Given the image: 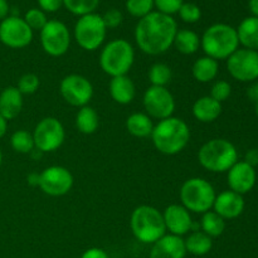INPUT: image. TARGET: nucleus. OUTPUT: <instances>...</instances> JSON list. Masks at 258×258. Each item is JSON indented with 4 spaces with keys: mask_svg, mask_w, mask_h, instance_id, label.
<instances>
[{
    "mask_svg": "<svg viewBox=\"0 0 258 258\" xmlns=\"http://www.w3.org/2000/svg\"><path fill=\"white\" fill-rule=\"evenodd\" d=\"M176 32L178 24L171 15L151 12L139 19L134 35L141 52L149 55H160L170 49Z\"/></svg>",
    "mask_w": 258,
    "mask_h": 258,
    "instance_id": "1",
    "label": "nucleus"
},
{
    "mask_svg": "<svg viewBox=\"0 0 258 258\" xmlns=\"http://www.w3.org/2000/svg\"><path fill=\"white\" fill-rule=\"evenodd\" d=\"M151 141L159 153L164 155H176L181 153L190 141V128L188 123L179 117L161 120L154 126Z\"/></svg>",
    "mask_w": 258,
    "mask_h": 258,
    "instance_id": "2",
    "label": "nucleus"
},
{
    "mask_svg": "<svg viewBox=\"0 0 258 258\" xmlns=\"http://www.w3.org/2000/svg\"><path fill=\"white\" fill-rule=\"evenodd\" d=\"M201 48L204 54L213 59H227L239 48L236 28L224 23L211 25L202 35Z\"/></svg>",
    "mask_w": 258,
    "mask_h": 258,
    "instance_id": "3",
    "label": "nucleus"
},
{
    "mask_svg": "<svg viewBox=\"0 0 258 258\" xmlns=\"http://www.w3.org/2000/svg\"><path fill=\"white\" fill-rule=\"evenodd\" d=\"M198 161L211 173H227L238 161V151L227 139H212L199 149Z\"/></svg>",
    "mask_w": 258,
    "mask_h": 258,
    "instance_id": "4",
    "label": "nucleus"
},
{
    "mask_svg": "<svg viewBox=\"0 0 258 258\" xmlns=\"http://www.w3.org/2000/svg\"><path fill=\"white\" fill-rule=\"evenodd\" d=\"M130 227L139 242L145 244L155 243L166 234L163 213L153 206L136 207L131 213Z\"/></svg>",
    "mask_w": 258,
    "mask_h": 258,
    "instance_id": "5",
    "label": "nucleus"
},
{
    "mask_svg": "<svg viewBox=\"0 0 258 258\" xmlns=\"http://www.w3.org/2000/svg\"><path fill=\"white\" fill-rule=\"evenodd\" d=\"M135 62V49L128 40L118 38L110 40L100 53V67L112 77L126 76Z\"/></svg>",
    "mask_w": 258,
    "mask_h": 258,
    "instance_id": "6",
    "label": "nucleus"
},
{
    "mask_svg": "<svg viewBox=\"0 0 258 258\" xmlns=\"http://www.w3.org/2000/svg\"><path fill=\"white\" fill-rule=\"evenodd\" d=\"M216 197L214 186L203 178L188 179L179 190L181 206L190 213L204 214L212 211Z\"/></svg>",
    "mask_w": 258,
    "mask_h": 258,
    "instance_id": "7",
    "label": "nucleus"
},
{
    "mask_svg": "<svg viewBox=\"0 0 258 258\" xmlns=\"http://www.w3.org/2000/svg\"><path fill=\"white\" fill-rule=\"evenodd\" d=\"M107 34V28L102 20V15L91 14L78 18L73 29L76 43L82 49L95 52L103 44Z\"/></svg>",
    "mask_w": 258,
    "mask_h": 258,
    "instance_id": "8",
    "label": "nucleus"
},
{
    "mask_svg": "<svg viewBox=\"0 0 258 258\" xmlns=\"http://www.w3.org/2000/svg\"><path fill=\"white\" fill-rule=\"evenodd\" d=\"M34 146L37 150L53 153L63 145L66 140V130L63 123L53 116L42 118L33 131Z\"/></svg>",
    "mask_w": 258,
    "mask_h": 258,
    "instance_id": "9",
    "label": "nucleus"
},
{
    "mask_svg": "<svg viewBox=\"0 0 258 258\" xmlns=\"http://www.w3.org/2000/svg\"><path fill=\"white\" fill-rule=\"evenodd\" d=\"M40 45L50 57H62L71 47V33L67 25L57 19L48 20L40 30Z\"/></svg>",
    "mask_w": 258,
    "mask_h": 258,
    "instance_id": "10",
    "label": "nucleus"
},
{
    "mask_svg": "<svg viewBox=\"0 0 258 258\" xmlns=\"http://www.w3.org/2000/svg\"><path fill=\"white\" fill-rule=\"evenodd\" d=\"M59 92L63 100L72 107H83L93 97V86L85 76L72 73L63 77L59 83Z\"/></svg>",
    "mask_w": 258,
    "mask_h": 258,
    "instance_id": "11",
    "label": "nucleus"
},
{
    "mask_svg": "<svg viewBox=\"0 0 258 258\" xmlns=\"http://www.w3.org/2000/svg\"><path fill=\"white\" fill-rule=\"evenodd\" d=\"M33 30L19 15H9L0 22V43L12 49H22L33 42Z\"/></svg>",
    "mask_w": 258,
    "mask_h": 258,
    "instance_id": "12",
    "label": "nucleus"
},
{
    "mask_svg": "<svg viewBox=\"0 0 258 258\" xmlns=\"http://www.w3.org/2000/svg\"><path fill=\"white\" fill-rule=\"evenodd\" d=\"M145 113L155 120H165L173 116L175 111V98L166 87L150 86L143 96Z\"/></svg>",
    "mask_w": 258,
    "mask_h": 258,
    "instance_id": "13",
    "label": "nucleus"
},
{
    "mask_svg": "<svg viewBox=\"0 0 258 258\" xmlns=\"http://www.w3.org/2000/svg\"><path fill=\"white\" fill-rule=\"evenodd\" d=\"M228 73L239 82H254L258 80V50L238 48L227 58Z\"/></svg>",
    "mask_w": 258,
    "mask_h": 258,
    "instance_id": "14",
    "label": "nucleus"
},
{
    "mask_svg": "<svg viewBox=\"0 0 258 258\" xmlns=\"http://www.w3.org/2000/svg\"><path fill=\"white\" fill-rule=\"evenodd\" d=\"M75 178L67 168L52 165L39 173V188L49 197H63L72 189Z\"/></svg>",
    "mask_w": 258,
    "mask_h": 258,
    "instance_id": "15",
    "label": "nucleus"
},
{
    "mask_svg": "<svg viewBox=\"0 0 258 258\" xmlns=\"http://www.w3.org/2000/svg\"><path fill=\"white\" fill-rule=\"evenodd\" d=\"M256 168L247 164L246 161H237L227 171V181H228L229 190L241 194V196L249 193L256 185Z\"/></svg>",
    "mask_w": 258,
    "mask_h": 258,
    "instance_id": "16",
    "label": "nucleus"
},
{
    "mask_svg": "<svg viewBox=\"0 0 258 258\" xmlns=\"http://www.w3.org/2000/svg\"><path fill=\"white\" fill-rule=\"evenodd\" d=\"M163 218L166 231L174 236L183 237L189 233L193 227L190 212L181 204H170L166 207L163 212Z\"/></svg>",
    "mask_w": 258,
    "mask_h": 258,
    "instance_id": "17",
    "label": "nucleus"
},
{
    "mask_svg": "<svg viewBox=\"0 0 258 258\" xmlns=\"http://www.w3.org/2000/svg\"><path fill=\"white\" fill-rule=\"evenodd\" d=\"M244 206L246 204H244L243 196L232 190H224L217 194L212 209L224 221H228V219L238 218L243 213Z\"/></svg>",
    "mask_w": 258,
    "mask_h": 258,
    "instance_id": "18",
    "label": "nucleus"
},
{
    "mask_svg": "<svg viewBox=\"0 0 258 258\" xmlns=\"http://www.w3.org/2000/svg\"><path fill=\"white\" fill-rule=\"evenodd\" d=\"M186 249L184 238L174 234H164L151 244L149 258H185Z\"/></svg>",
    "mask_w": 258,
    "mask_h": 258,
    "instance_id": "19",
    "label": "nucleus"
},
{
    "mask_svg": "<svg viewBox=\"0 0 258 258\" xmlns=\"http://www.w3.org/2000/svg\"><path fill=\"white\" fill-rule=\"evenodd\" d=\"M24 105L23 95L17 86H8L0 90V115L7 121L14 120L20 115Z\"/></svg>",
    "mask_w": 258,
    "mask_h": 258,
    "instance_id": "20",
    "label": "nucleus"
},
{
    "mask_svg": "<svg viewBox=\"0 0 258 258\" xmlns=\"http://www.w3.org/2000/svg\"><path fill=\"white\" fill-rule=\"evenodd\" d=\"M108 91L111 98L118 105H128L135 100L136 86L127 75L111 78Z\"/></svg>",
    "mask_w": 258,
    "mask_h": 258,
    "instance_id": "21",
    "label": "nucleus"
},
{
    "mask_svg": "<svg viewBox=\"0 0 258 258\" xmlns=\"http://www.w3.org/2000/svg\"><path fill=\"white\" fill-rule=\"evenodd\" d=\"M191 112H193L194 118L199 122H214L222 115V103L212 98L209 95L203 96L193 103Z\"/></svg>",
    "mask_w": 258,
    "mask_h": 258,
    "instance_id": "22",
    "label": "nucleus"
},
{
    "mask_svg": "<svg viewBox=\"0 0 258 258\" xmlns=\"http://www.w3.org/2000/svg\"><path fill=\"white\" fill-rule=\"evenodd\" d=\"M218 72V60L213 59L208 55H203V57L198 58L191 66V75H193L194 80L198 81L199 83L212 82L217 78Z\"/></svg>",
    "mask_w": 258,
    "mask_h": 258,
    "instance_id": "23",
    "label": "nucleus"
},
{
    "mask_svg": "<svg viewBox=\"0 0 258 258\" xmlns=\"http://www.w3.org/2000/svg\"><path fill=\"white\" fill-rule=\"evenodd\" d=\"M153 118L145 112H134L126 118V130L130 135L138 139L150 138L154 130Z\"/></svg>",
    "mask_w": 258,
    "mask_h": 258,
    "instance_id": "24",
    "label": "nucleus"
},
{
    "mask_svg": "<svg viewBox=\"0 0 258 258\" xmlns=\"http://www.w3.org/2000/svg\"><path fill=\"white\" fill-rule=\"evenodd\" d=\"M239 44L243 48L252 50H258V18L248 17L241 22L237 28Z\"/></svg>",
    "mask_w": 258,
    "mask_h": 258,
    "instance_id": "25",
    "label": "nucleus"
},
{
    "mask_svg": "<svg viewBox=\"0 0 258 258\" xmlns=\"http://www.w3.org/2000/svg\"><path fill=\"white\" fill-rule=\"evenodd\" d=\"M186 253L193 256H206L213 248V238L202 231H194L184 239Z\"/></svg>",
    "mask_w": 258,
    "mask_h": 258,
    "instance_id": "26",
    "label": "nucleus"
},
{
    "mask_svg": "<svg viewBox=\"0 0 258 258\" xmlns=\"http://www.w3.org/2000/svg\"><path fill=\"white\" fill-rule=\"evenodd\" d=\"M100 126V116L90 105L78 108L76 115V127L83 135H92Z\"/></svg>",
    "mask_w": 258,
    "mask_h": 258,
    "instance_id": "27",
    "label": "nucleus"
},
{
    "mask_svg": "<svg viewBox=\"0 0 258 258\" xmlns=\"http://www.w3.org/2000/svg\"><path fill=\"white\" fill-rule=\"evenodd\" d=\"M173 45L181 54L191 55L201 48V37L194 30L178 29Z\"/></svg>",
    "mask_w": 258,
    "mask_h": 258,
    "instance_id": "28",
    "label": "nucleus"
},
{
    "mask_svg": "<svg viewBox=\"0 0 258 258\" xmlns=\"http://www.w3.org/2000/svg\"><path fill=\"white\" fill-rule=\"evenodd\" d=\"M199 226H201L202 232L208 234L211 238H216V237L223 234L224 229H226V221L214 211H209L203 214Z\"/></svg>",
    "mask_w": 258,
    "mask_h": 258,
    "instance_id": "29",
    "label": "nucleus"
},
{
    "mask_svg": "<svg viewBox=\"0 0 258 258\" xmlns=\"http://www.w3.org/2000/svg\"><path fill=\"white\" fill-rule=\"evenodd\" d=\"M148 78L150 81L151 86L156 87H166L171 82L173 78V71L165 63H154L148 72Z\"/></svg>",
    "mask_w": 258,
    "mask_h": 258,
    "instance_id": "30",
    "label": "nucleus"
},
{
    "mask_svg": "<svg viewBox=\"0 0 258 258\" xmlns=\"http://www.w3.org/2000/svg\"><path fill=\"white\" fill-rule=\"evenodd\" d=\"M10 146L18 154H30L35 149L33 134L27 130H17L10 136Z\"/></svg>",
    "mask_w": 258,
    "mask_h": 258,
    "instance_id": "31",
    "label": "nucleus"
},
{
    "mask_svg": "<svg viewBox=\"0 0 258 258\" xmlns=\"http://www.w3.org/2000/svg\"><path fill=\"white\" fill-rule=\"evenodd\" d=\"M100 0H63V7L77 17L95 13Z\"/></svg>",
    "mask_w": 258,
    "mask_h": 258,
    "instance_id": "32",
    "label": "nucleus"
},
{
    "mask_svg": "<svg viewBox=\"0 0 258 258\" xmlns=\"http://www.w3.org/2000/svg\"><path fill=\"white\" fill-rule=\"evenodd\" d=\"M154 9V0H126V10L134 18L146 17Z\"/></svg>",
    "mask_w": 258,
    "mask_h": 258,
    "instance_id": "33",
    "label": "nucleus"
},
{
    "mask_svg": "<svg viewBox=\"0 0 258 258\" xmlns=\"http://www.w3.org/2000/svg\"><path fill=\"white\" fill-rule=\"evenodd\" d=\"M40 86L39 77L34 73H25L18 80L17 88L20 91L23 96L24 95H33L38 91Z\"/></svg>",
    "mask_w": 258,
    "mask_h": 258,
    "instance_id": "34",
    "label": "nucleus"
},
{
    "mask_svg": "<svg viewBox=\"0 0 258 258\" xmlns=\"http://www.w3.org/2000/svg\"><path fill=\"white\" fill-rule=\"evenodd\" d=\"M23 19L25 20L28 25L30 27V29L34 32V30H42L44 28V25L48 23L47 15L43 10L37 9V8H33V9H29L27 13H25L24 18Z\"/></svg>",
    "mask_w": 258,
    "mask_h": 258,
    "instance_id": "35",
    "label": "nucleus"
},
{
    "mask_svg": "<svg viewBox=\"0 0 258 258\" xmlns=\"http://www.w3.org/2000/svg\"><path fill=\"white\" fill-rule=\"evenodd\" d=\"M179 17L184 23L193 24L197 23L202 18V10L194 3H183V5L179 9Z\"/></svg>",
    "mask_w": 258,
    "mask_h": 258,
    "instance_id": "36",
    "label": "nucleus"
},
{
    "mask_svg": "<svg viewBox=\"0 0 258 258\" xmlns=\"http://www.w3.org/2000/svg\"><path fill=\"white\" fill-rule=\"evenodd\" d=\"M232 95V86L224 80H217L211 87V97L218 102H224Z\"/></svg>",
    "mask_w": 258,
    "mask_h": 258,
    "instance_id": "37",
    "label": "nucleus"
},
{
    "mask_svg": "<svg viewBox=\"0 0 258 258\" xmlns=\"http://www.w3.org/2000/svg\"><path fill=\"white\" fill-rule=\"evenodd\" d=\"M183 3L184 0H154V7L158 9L159 13L173 17V14L179 12Z\"/></svg>",
    "mask_w": 258,
    "mask_h": 258,
    "instance_id": "38",
    "label": "nucleus"
},
{
    "mask_svg": "<svg viewBox=\"0 0 258 258\" xmlns=\"http://www.w3.org/2000/svg\"><path fill=\"white\" fill-rule=\"evenodd\" d=\"M102 20L105 23L107 29H115L122 24L123 15L120 10L117 9H108L105 14L102 15Z\"/></svg>",
    "mask_w": 258,
    "mask_h": 258,
    "instance_id": "39",
    "label": "nucleus"
},
{
    "mask_svg": "<svg viewBox=\"0 0 258 258\" xmlns=\"http://www.w3.org/2000/svg\"><path fill=\"white\" fill-rule=\"evenodd\" d=\"M38 4L44 13H54L63 7V0H38Z\"/></svg>",
    "mask_w": 258,
    "mask_h": 258,
    "instance_id": "40",
    "label": "nucleus"
},
{
    "mask_svg": "<svg viewBox=\"0 0 258 258\" xmlns=\"http://www.w3.org/2000/svg\"><path fill=\"white\" fill-rule=\"evenodd\" d=\"M81 258H110V256L105 249L98 248V247H91L83 252Z\"/></svg>",
    "mask_w": 258,
    "mask_h": 258,
    "instance_id": "41",
    "label": "nucleus"
},
{
    "mask_svg": "<svg viewBox=\"0 0 258 258\" xmlns=\"http://www.w3.org/2000/svg\"><path fill=\"white\" fill-rule=\"evenodd\" d=\"M247 164H249L251 166L256 168L258 165V149H251L246 153V156H244V160Z\"/></svg>",
    "mask_w": 258,
    "mask_h": 258,
    "instance_id": "42",
    "label": "nucleus"
},
{
    "mask_svg": "<svg viewBox=\"0 0 258 258\" xmlns=\"http://www.w3.org/2000/svg\"><path fill=\"white\" fill-rule=\"evenodd\" d=\"M247 96L253 103L258 101V82H254L253 85L249 86V88L247 90Z\"/></svg>",
    "mask_w": 258,
    "mask_h": 258,
    "instance_id": "43",
    "label": "nucleus"
},
{
    "mask_svg": "<svg viewBox=\"0 0 258 258\" xmlns=\"http://www.w3.org/2000/svg\"><path fill=\"white\" fill-rule=\"evenodd\" d=\"M9 13H10V7L8 0H0V20L9 17Z\"/></svg>",
    "mask_w": 258,
    "mask_h": 258,
    "instance_id": "44",
    "label": "nucleus"
},
{
    "mask_svg": "<svg viewBox=\"0 0 258 258\" xmlns=\"http://www.w3.org/2000/svg\"><path fill=\"white\" fill-rule=\"evenodd\" d=\"M27 183L30 186H39V174L30 173L27 176Z\"/></svg>",
    "mask_w": 258,
    "mask_h": 258,
    "instance_id": "45",
    "label": "nucleus"
},
{
    "mask_svg": "<svg viewBox=\"0 0 258 258\" xmlns=\"http://www.w3.org/2000/svg\"><path fill=\"white\" fill-rule=\"evenodd\" d=\"M7 131H8V121L5 120L2 115H0V140L4 138L5 134H7Z\"/></svg>",
    "mask_w": 258,
    "mask_h": 258,
    "instance_id": "46",
    "label": "nucleus"
},
{
    "mask_svg": "<svg viewBox=\"0 0 258 258\" xmlns=\"http://www.w3.org/2000/svg\"><path fill=\"white\" fill-rule=\"evenodd\" d=\"M248 8L249 12L252 13V17L258 18V0H249Z\"/></svg>",
    "mask_w": 258,
    "mask_h": 258,
    "instance_id": "47",
    "label": "nucleus"
},
{
    "mask_svg": "<svg viewBox=\"0 0 258 258\" xmlns=\"http://www.w3.org/2000/svg\"><path fill=\"white\" fill-rule=\"evenodd\" d=\"M254 112H256V115L258 116V101L254 102Z\"/></svg>",
    "mask_w": 258,
    "mask_h": 258,
    "instance_id": "48",
    "label": "nucleus"
},
{
    "mask_svg": "<svg viewBox=\"0 0 258 258\" xmlns=\"http://www.w3.org/2000/svg\"><path fill=\"white\" fill-rule=\"evenodd\" d=\"M3 165V153H2V149H0V168Z\"/></svg>",
    "mask_w": 258,
    "mask_h": 258,
    "instance_id": "49",
    "label": "nucleus"
},
{
    "mask_svg": "<svg viewBox=\"0 0 258 258\" xmlns=\"http://www.w3.org/2000/svg\"><path fill=\"white\" fill-rule=\"evenodd\" d=\"M0 90H2V88H0Z\"/></svg>",
    "mask_w": 258,
    "mask_h": 258,
    "instance_id": "50",
    "label": "nucleus"
}]
</instances>
